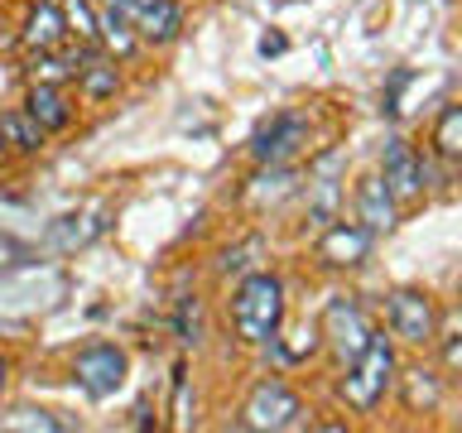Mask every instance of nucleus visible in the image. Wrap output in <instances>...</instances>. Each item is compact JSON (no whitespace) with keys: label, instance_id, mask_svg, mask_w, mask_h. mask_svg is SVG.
Wrapping results in <instances>:
<instances>
[{"label":"nucleus","instance_id":"f257e3e1","mask_svg":"<svg viewBox=\"0 0 462 433\" xmlns=\"http://www.w3.org/2000/svg\"><path fill=\"white\" fill-rule=\"evenodd\" d=\"M231 323H236V337L251 342V346H274L280 337V323H284V284L274 274L255 270L245 274L231 294Z\"/></svg>","mask_w":462,"mask_h":433},{"label":"nucleus","instance_id":"f03ea898","mask_svg":"<svg viewBox=\"0 0 462 433\" xmlns=\"http://www.w3.org/2000/svg\"><path fill=\"white\" fill-rule=\"evenodd\" d=\"M346 371L342 375V400L352 404V410H375L381 404V395L390 390V381H395V352H390V342H385V332H371L366 346L346 361Z\"/></svg>","mask_w":462,"mask_h":433},{"label":"nucleus","instance_id":"7ed1b4c3","mask_svg":"<svg viewBox=\"0 0 462 433\" xmlns=\"http://www.w3.org/2000/svg\"><path fill=\"white\" fill-rule=\"evenodd\" d=\"M299 414H303V404L294 390L280 381H265L251 390V400L241 410V424L255 433H284V428H299Z\"/></svg>","mask_w":462,"mask_h":433},{"label":"nucleus","instance_id":"20e7f679","mask_svg":"<svg viewBox=\"0 0 462 433\" xmlns=\"http://www.w3.org/2000/svg\"><path fill=\"white\" fill-rule=\"evenodd\" d=\"M121 20L135 29V39L144 43H169L183 34V10L173 0H116L111 5Z\"/></svg>","mask_w":462,"mask_h":433},{"label":"nucleus","instance_id":"39448f33","mask_svg":"<svg viewBox=\"0 0 462 433\" xmlns=\"http://www.w3.org/2000/svg\"><path fill=\"white\" fill-rule=\"evenodd\" d=\"M72 375H78V385L92 400H106V395H116V390L125 385V352H121V346L97 342V346H87V352L78 356Z\"/></svg>","mask_w":462,"mask_h":433},{"label":"nucleus","instance_id":"423d86ee","mask_svg":"<svg viewBox=\"0 0 462 433\" xmlns=\"http://www.w3.org/2000/svg\"><path fill=\"white\" fill-rule=\"evenodd\" d=\"M390 327L400 342L410 346H429L433 342V303L419 289H395L390 294Z\"/></svg>","mask_w":462,"mask_h":433},{"label":"nucleus","instance_id":"0eeeda50","mask_svg":"<svg viewBox=\"0 0 462 433\" xmlns=\"http://www.w3.org/2000/svg\"><path fill=\"white\" fill-rule=\"evenodd\" d=\"M323 337L332 342V352H337L342 361H352L361 346H366L371 323H366V313H361L352 299H332L328 313H323Z\"/></svg>","mask_w":462,"mask_h":433},{"label":"nucleus","instance_id":"6e6552de","mask_svg":"<svg viewBox=\"0 0 462 433\" xmlns=\"http://www.w3.org/2000/svg\"><path fill=\"white\" fill-rule=\"evenodd\" d=\"M381 183L390 188V198H419L429 183V169L404 140H390L381 154Z\"/></svg>","mask_w":462,"mask_h":433},{"label":"nucleus","instance_id":"1a4fd4ad","mask_svg":"<svg viewBox=\"0 0 462 433\" xmlns=\"http://www.w3.org/2000/svg\"><path fill=\"white\" fill-rule=\"evenodd\" d=\"M101 231H106V202H92V207H82V212H68V216H58V222L49 226V251H82V245H92Z\"/></svg>","mask_w":462,"mask_h":433},{"label":"nucleus","instance_id":"9d476101","mask_svg":"<svg viewBox=\"0 0 462 433\" xmlns=\"http://www.w3.org/2000/svg\"><path fill=\"white\" fill-rule=\"evenodd\" d=\"M371 241L375 236L361 222H332L323 231V241H318V255H323L328 265H337V270H352L371 255Z\"/></svg>","mask_w":462,"mask_h":433},{"label":"nucleus","instance_id":"9b49d317","mask_svg":"<svg viewBox=\"0 0 462 433\" xmlns=\"http://www.w3.org/2000/svg\"><path fill=\"white\" fill-rule=\"evenodd\" d=\"M303 140H309V125H303L299 115H274V121L255 135L251 154L260 159V164H284V159L294 154Z\"/></svg>","mask_w":462,"mask_h":433},{"label":"nucleus","instance_id":"f8f14e48","mask_svg":"<svg viewBox=\"0 0 462 433\" xmlns=\"http://www.w3.org/2000/svg\"><path fill=\"white\" fill-rule=\"evenodd\" d=\"M356 222L371 231V236H381V231L395 226V198H390V188L381 179H361L356 183Z\"/></svg>","mask_w":462,"mask_h":433},{"label":"nucleus","instance_id":"ddd939ff","mask_svg":"<svg viewBox=\"0 0 462 433\" xmlns=\"http://www.w3.org/2000/svg\"><path fill=\"white\" fill-rule=\"evenodd\" d=\"M24 111H29V121H34L39 130H68V121H72L68 97L58 92V87H49V82H34V92H29Z\"/></svg>","mask_w":462,"mask_h":433},{"label":"nucleus","instance_id":"4468645a","mask_svg":"<svg viewBox=\"0 0 462 433\" xmlns=\"http://www.w3.org/2000/svg\"><path fill=\"white\" fill-rule=\"evenodd\" d=\"M68 34V24H63V10L53 5V0H39L34 10H29V20H24V43L29 49H39V53H49L58 49Z\"/></svg>","mask_w":462,"mask_h":433},{"label":"nucleus","instance_id":"2eb2a0df","mask_svg":"<svg viewBox=\"0 0 462 433\" xmlns=\"http://www.w3.org/2000/svg\"><path fill=\"white\" fill-rule=\"evenodd\" d=\"M400 395H404V404H410V414H433L439 400H443V381L424 366H410L400 375Z\"/></svg>","mask_w":462,"mask_h":433},{"label":"nucleus","instance_id":"dca6fc26","mask_svg":"<svg viewBox=\"0 0 462 433\" xmlns=\"http://www.w3.org/2000/svg\"><path fill=\"white\" fill-rule=\"evenodd\" d=\"M0 135H5V144H14L20 154H34L39 144H43V130L29 121V111H10V115H0Z\"/></svg>","mask_w":462,"mask_h":433},{"label":"nucleus","instance_id":"f3484780","mask_svg":"<svg viewBox=\"0 0 462 433\" xmlns=\"http://www.w3.org/2000/svg\"><path fill=\"white\" fill-rule=\"evenodd\" d=\"M433 150L443 159H457L462 154V106H443L439 121H433Z\"/></svg>","mask_w":462,"mask_h":433},{"label":"nucleus","instance_id":"a211bd4d","mask_svg":"<svg viewBox=\"0 0 462 433\" xmlns=\"http://www.w3.org/2000/svg\"><path fill=\"white\" fill-rule=\"evenodd\" d=\"M78 87H82L87 101H106V97H116V87H121V72L106 68V63L78 68Z\"/></svg>","mask_w":462,"mask_h":433},{"label":"nucleus","instance_id":"6ab92c4d","mask_svg":"<svg viewBox=\"0 0 462 433\" xmlns=\"http://www.w3.org/2000/svg\"><path fill=\"white\" fill-rule=\"evenodd\" d=\"M0 428H10V433H63V419H53L49 410H10V414H0Z\"/></svg>","mask_w":462,"mask_h":433},{"label":"nucleus","instance_id":"aec40b11","mask_svg":"<svg viewBox=\"0 0 462 433\" xmlns=\"http://www.w3.org/2000/svg\"><path fill=\"white\" fill-rule=\"evenodd\" d=\"M63 24H68V34H78L87 43V49L101 39V24H97V14H92L87 0H68V5H63Z\"/></svg>","mask_w":462,"mask_h":433},{"label":"nucleus","instance_id":"412c9836","mask_svg":"<svg viewBox=\"0 0 462 433\" xmlns=\"http://www.w3.org/2000/svg\"><path fill=\"white\" fill-rule=\"evenodd\" d=\"M289 183H294V173H289V169H280V164H270V173H260V179H255V188H251V198L255 202H274V198H284L289 193Z\"/></svg>","mask_w":462,"mask_h":433},{"label":"nucleus","instance_id":"4be33fe9","mask_svg":"<svg viewBox=\"0 0 462 433\" xmlns=\"http://www.w3.org/2000/svg\"><path fill=\"white\" fill-rule=\"evenodd\" d=\"M72 72H78V58H34V82L58 87L63 78H72Z\"/></svg>","mask_w":462,"mask_h":433},{"label":"nucleus","instance_id":"5701e85b","mask_svg":"<svg viewBox=\"0 0 462 433\" xmlns=\"http://www.w3.org/2000/svg\"><path fill=\"white\" fill-rule=\"evenodd\" d=\"M260 251H265V241H260V236H251V241H241L236 251H226V255H222V270H226V274H241V270H251Z\"/></svg>","mask_w":462,"mask_h":433},{"label":"nucleus","instance_id":"b1692460","mask_svg":"<svg viewBox=\"0 0 462 433\" xmlns=\"http://www.w3.org/2000/svg\"><path fill=\"white\" fill-rule=\"evenodd\" d=\"M443 366H448V371H457V366H462V342H457V327H448V332H443Z\"/></svg>","mask_w":462,"mask_h":433},{"label":"nucleus","instance_id":"393cba45","mask_svg":"<svg viewBox=\"0 0 462 433\" xmlns=\"http://www.w3.org/2000/svg\"><path fill=\"white\" fill-rule=\"evenodd\" d=\"M0 390H5V361H0Z\"/></svg>","mask_w":462,"mask_h":433},{"label":"nucleus","instance_id":"a878e982","mask_svg":"<svg viewBox=\"0 0 462 433\" xmlns=\"http://www.w3.org/2000/svg\"><path fill=\"white\" fill-rule=\"evenodd\" d=\"M0 150H5V135H0Z\"/></svg>","mask_w":462,"mask_h":433},{"label":"nucleus","instance_id":"bb28decb","mask_svg":"<svg viewBox=\"0 0 462 433\" xmlns=\"http://www.w3.org/2000/svg\"><path fill=\"white\" fill-rule=\"evenodd\" d=\"M111 5H116V0H111Z\"/></svg>","mask_w":462,"mask_h":433}]
</instances>
